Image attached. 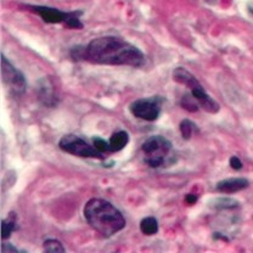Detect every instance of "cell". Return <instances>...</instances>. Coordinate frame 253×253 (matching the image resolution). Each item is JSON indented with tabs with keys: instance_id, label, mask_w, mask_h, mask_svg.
<instances>
[{
	"instance_id": "cell-1",
	"label": "cell",
	"mask_w": 253,
	"mask_h": 253,
	"mask_svg": "<svg viewBox=\"0 0 253 253\" xmlns=\"http://www.w3.org/2000/svg\"><path fill=\"white\" fill-rule=\"evenodd\" d=\"M71 56L95 65L130 66L135 68L142 67L146 61L139 47L115 36L100 37L93 39L88 45L72 47Z\"/></svg>"
},
{
	"instance_id": "cell-2",
	"label": "cell",
	"mask_w": 253,
	"mask_h": 253,
	"mask_svg": "<svg viewBox=\"0 0 253 253\" xmlns=\"http://www.w3.org/2000/svg\"><path fill=\"white\" fill-rule=\"evenodd\" d=\"M84 217L96 233L111 237L126 226V219L120 210L104 199H91L84 206Z\"/></svg>"
},
{
	"instance_id": "cell-3",
	"label": "cell",
	"mask_w": 253,
	"mask_h": 253,
	"mask_svg": "<svg viewBox=\"0 0 253 253\" xmlns=\"http://www.w3.org/2000/svg\"><path fill=\"white\" fill-rule=\"evenodd\" d=\"M144 162L151 168H162L173 165L176 155L173 145L162 135H154L146 139L141 145Z\"/></svg>"
},
{
	"instance_id": "cell-4",
	"label": "cell",
	"mask_w": 253,
	"mask_h": 253,
	"mask_svg": "<svg viewBox=\"0 0 253 253\" xmlns=\"http://www.w3.org/2000/svg\"><path fill=\"white\" fill-rule=\"evenodd\" d=\"M27 9L38 14L46 23H54V25L55 23H65L68 28H75V30L83 28V23L81 22V18H79L82 11L65 12L55 9V7L38 6V5H30L27 6Z\"/></svg>"
},
{
	"instance_id": "cell-5",
	"label": "cell",
	"mask_w": 253,
	"mask_h": 253,
	"mask_svg": "<svg viewBox=\"0 0 253 253\" xmlns=\"http://www.w3.org/2000/svg\"><path fill=\"white\" fill-rule=\"evenodd\" d=\"M59 147L62 151L78 157L99 158V160L106 158V156L101 154L94 145L89 144L83 138L75 135V134H67V135L62 136L61 140L59 141Z\"/></svg>"
},
{
	"instance_id": "cell-6",
	"label": "cell",
	"mask_w": 253,
	"mask_h": 253,
	"mask_svg": "<svg viewBox=\"0 0 253 253\" xmlns=\"http://www.w3.org/2000/svg\"><path fill=\"white\" fill-rule=\"evenodd\" d=\"M163 102H165V99L162 96L144 97V99H139L131 102L129 111L134 117L139 118V120L154 122L160 117Z\"/></svg>"
},
{
	"instance_id": "cell-7",
	"label": "cell",
	"mask_w": 253,
	"mask_h": 253,
	"mask_svg": "<svg viewBox=\"0 0 253 253\" xmlns=\"http://www.w3.org/2000/svg\"><path fill=\"white\" fill-rule=\"evenodd\" d=\"M1 76L2 82L12 95L21 96L25 94L26 88H27L25 76L5 57V55H1Z\"/></svg>"
},
{
	"instance_id": "cell-8",
	"label": "cell",
	"mask_w": 253,
	"mask_h": 253,
	"mask_svg": "<svg viewBox=\"0 0 253 253\" xmlns=\"http://www.w3.org/2000/svg\"><path fill=\"white\" fill-rule=\"evenodd\" d=\"M37 96H38L39 101L47 107L56 106L57 102H59V95L55 90L54 84L47 78H43L38 82Z\"/></svg>"
},
{
	"instance_id": "cell-9",
	"label": "cell",
	"mask_w": 253,
	"mask_h": 253,
	"mask_svg": "<svg viewBox=\"0 0 253 253\" xmlns=\"http://www.w3.org/2000/svg\"><path fill=\"white\" fill-rule=\"evenodd\" d=\"M190 93H191L192 96L197 100L200 107L204 109L206 112L208 113H218L220 110L219 104L215 101L214 99H212L210 94L205 90L204 86L201 85V83L199 85H196L195 88L190 89Z\"/></svg>"
},
{
	"instance_id": "cell-10",
	"label": "cell",
	"mask_w": 253,
	"mask_h": 253,
	"mask_svg": "<svg viewBox=\"0 0 253 253\" xmlns=\"http://www.w3.org/2000/svg\"><path fill=\"white\" fill-rule=\"evenodd\" d=\"M250 186V181L245 178H230L225 180H220L215 185V190L220 194H235L241 190L247 189Z\"/></svg>"
},
{
	"instance_id": "cell-11",
	"label": "cell",
	"mask_w": 253,
	"mask_h": 253,
	"mask_svg": "<svg viewBox=\"0 0 253 253\" xmlns=\"http://www.w3.org/2000/svg\"><path fill=\"white\" fill-rule=\"evenodd\" d=\"M173 79L176 83L183 84V85H185L189 89L195 88V86L200 84L197 78L184 67H178L173 71Z\"/></svg>"
},
{
	"instance_id": "cell-12",
	"label": "cell",
	"mask_w": 253,
	"mask_h": 253,
	"mask_svg": "<svg viewBox=\"0 0 253 253\" xmlns=\"http://www.w3.org/2000/svg\"><path fill=\"white\" fill-rule=\"evenodd\" d=\"M129 142V134L125 130H120L110 138V152H117L123 150Z\"/></svg>"
},
{
	"instance_id": "cell-13",
	"label": "cell",
	"mask_w": 253,
	"mask_h": 253,
	"mask_svg": "<svg viewBox=\"0 0 253 253\" xmlns=\"http://www.w3.org/2000/svg\"><path fill=\"white\" fill-rule=\"evenodd\" d=\"M210 206L213 210L217 211H226V210H235L240 207V202L231 197H218V199L212 200Z\"/></svg>"
},
{
	"instance_id": "cell-14",
	"label": "cell",
	"mask_w": 253,
	"mask_h": 253,
	"mask_svg": "<svg viewBox=\"0 0 253 253\" xmlns=\"http://www.w3.org/2000/svg\"><path fill=\"white\" fill-rule=\"evenodd\" d=\"M158 229H160V225H158V220L156 218L146 217L140 221V230L145 235H155L158 233Z\"/></svg>"
},
{
	"instance_id": "cell-15",
	"label": "cell",
	"mask_w": 253,
	"mask_h": 253,
	"mask_svg": "<svg viewBox=\"0 0 253 253\" xmlns=\"http://www.w3.org/2000/svg\"><path fill=\"white\" fill-rule=\"evenodd\" d=\"M1 230H2V240H6L7 237L11 236V234L14 231L17 230V226H16V215L15 213H9V217L6 219H2L1 224Z\"/></svg>"
},
{
	"instance_id": "cell-16",
	"label": "cell",
	"mask_w": 253,
	"mask_h": 253,
	"mask_svg": "<svg viewBox=\"0 0 253 253\" xmlns=\"http://www.w3.org/2000/svg\"><path fill=\"white\" fill-rule=\"evenodd\" d=\"M179 129H180L181 136H183L184 140H189V139H191V136L194 135L195 130H197V126L195 125L194 122H191L190 120H184L181 121Z\"/></svg>"
},
{
	"instance_id": "cell-17",
	"label": "cell",
	"mask_w": 253,
	"mask_h": 253,
	"mask_svg": "<svg viewBox=\"0 0 253 253\" xmlns=\"http://www.w3.org/2000/svg\"><path fill=\"white\" fill-rule=\"evenodd\" d=\"M180 104H181V106H183V109L188 110V111H190V112H196V111H199V109H200L199 102H197V100L192 96L191 93L184 95L183 99H181Z\"/></svg>"
},
{
	"instance_id": "cell-18",
	"label": "cell",
	"mask_w": 253,
	"mask_h": 253,
	"mask_svg": "<svg viewBox=\"0 0 253 253\" xmlns=\"http://www.w3.org/2000/svg\"><path fill=\"white\" fill-rule=\"evenodd\" d=\"M43 250L44 252H54V253H59V252H65V247L62 246V244L60 241L55 239H49L45 240L43 244Z\"/></svg>"
},
{
	"instance_id": "cell-19",
	"label": "cell",
	"mask_w": 253,
	"mask_h": 253,
	"mask_svg": "<svg viewBox=\"0 0 253 253\" xmlns=\"http://www.w3.org/2000/svg\"><path fill=\"white\" fill-rule=\"evenodd\" d=\"M93 145L95 147H96L97 150H99L100 152H101V154H110V144H109V141H106L105 140V139H102V138H100V136H94L93 138Z\"/></svg>"
},
{
	"instance_id": "cell-20",
	"label": "cell",
	"mask_w": 253,
	"mask_h": 253,
	"mask_svg": "<svg viewBox=\"0 0 253 253\" xmlns=\"http://www.w3.org/2000/svg\"><path fill=\"white\" fill-rule=\"evenodd\" d=\"M229 163H230V167L235 170L242 169V162L240 161V158L237 156H233L229 160Z\"/></svg>"
},
{
	"instance_id": "cell-21",
	"label": "cell",
	"mask_w": 253,
	"mask_h": 253,
	"mask_svg": "<svg viewBox=\"0 0 253 253\" xmlns=\"http://www.w3.org/2000/svg\"><path fill=\"white\" fill-rule=\"evenodd\" d=\"M9 252L17 253V252H20V251H18V250L16 249V247L11 246V245H10V244H6V242H4V244H2V253H9Z\"/></svg>"
},
{
	"instance_id": "cell-22",
	"label": "cell",
	"mask_w": 253,
	"mask_h": 253,
	"mask_svg": "<svg viewBox=\"0 0 253 253\" xmlns=\"http://www.w3.org/2000/svg\"><path fill=\"white\" fill-rule=\"evenodd\" d=\"M197 200H199V196H197V195H194V194H188L185 197L186 204H189V205H195L197 202Z\"/></svg>"
},
{
	"instance_id": "cell-23",
	"label": "cell",
	"mask_w": 253,
	"mask_h": 253,
	"mask_svg": "<svg viewBox=\"0 0 253 253\" xmlns=\"http://www.w3.org/2000/svg\"><path fill=\"white\" fill-rule=\"evenodd\" d=\"M249 11L251 12V14L253 15V0L249 4Z\"/></svg>"
}]
</instances>
